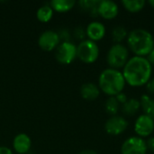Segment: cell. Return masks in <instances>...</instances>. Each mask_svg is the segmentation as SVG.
<instances>
[{
    "instance_id": "6da1fadb",
    "label": "cell",
    "mask_w": 154,
    "mask_h": 154,
    "mask_svg": "<svg viewBox=\"0 0 154 154\" xmlns=\"http://www.w3.org/2000/svg\"><path fill=\"white\" fill-rule=\"evenodd\" d=\"M123 75L125 82L132 87H141L151 79L152 65L147 58L134 56L128 60L123 68Z\"/></svg>"
},
{
    "instance_id": "7a4b0ae2",
    "label": "cell",
    "mask_w": 154,
    "mask_h": 154,
    "mask_svg": "<svg viewBox=\"0 0 154 154\" xmlns=\"http://www.w3.org/2000/svg\"><path fill=\"white\" fill-rule=\"evenodd\" d=\"M127 44L135 56L144 57L154 48L153 36L147 30L137 28L128 33Z\"/></svg>"
},
{
    "instance_id": "3957f363",
    "label": "cell",
    "mask_w": 154,
    "mask_h": 154,
    "mask_svg": "<svg viewBox=\"0 0 154 154\" xmlns=\"http://www.w3.org/2000/svg\"><path fill=\"white\" fill-rule=\"evenodd\" d=\"M125 83L123 73L118 69L112 68L104 69L98 79V86L100 89L110 97H116L123 92Z\"/></svg>"
},
{
    "instance_id": "277c9868",
    "label": "cell",
    "mask_w": 154,
    "mask_h": 154,
    "mask_svg": "<svg viewBox=\"0 0 154 154\" xmlns=\"http://www.w3.org/2000/svg\"><path fill=\"white\" fill-rule=\"evenodd\" d=\"M106 59L108 65L112 69L124 68L129 60L128 49L121 43H116L109 49Z\"/></svg>"
},
{
    "instance_id": "5b68a950",
    "label": "cell",
    "mask_w": 154,
    "mask_h": 154,
    "mask_svg": "<svg viewBox=\"0 0 154 154\" xmlns=\"http://www.w3.org/2000/svg\"><path fill=\"white\" fill-rule=\"evenodd\" d=\"M99 56L97 44L91 40L82 41L77 47V57L85 63L95 62Z\"/></svg>"
},
{
    "instance_id": "8992f818",
    "label": "cell",
    "mask_w": 154,
    "mask_h": 154,
    "mask_svg": "<svg viewBox=\"0 0 154 154\" xmlns=\"http://www.w3.org/2000/svg\"><path fill=\"white\" fill-rule=\"evenodd\" d=\"M146 142L139 136H132L127 138L122 144L121 154H146Z\"/></svg>"
},
{
    "instance_id": "52a82bcc",
    "label": "cell",
    "mask_w": 154,
    "mask_h": 154,
    "mask_svg": "<svg viewBox=\"0 0 154 154\" xmlns=\"http://www.w3.org/2000/svg\"><path fill=\"white\" fill-rule=\"evenodd\" d=\"M56 59L62 64L71 63L77 57V47L69 42L60 43L56 50Z\"/></svg>"
},
{
    "instance_id": "ba28073f",
    "label": "cell",
    "mask_w": 154,
    "mask_h": 154,
    "mask_svg": "<svg viewBox=\"0 0 154 154\" xmlns=\"http://www.w3.org/2000/svg\"><path fill=\"white\" fill-rule=\"evenodd\" d=\"M153 130L154 119L144 114L138 116L134 123V131L139 137H148L152 134Z\"/></svg>"
},
{
    "instance_id": "9c48e42d",
    "label": "cell",
    "mask_w": 154,
    "mask_h": 154,
    "mask_svg": "<svg viewBox=\"0 0 154 154\" xmlns=\"http://www.w3.org/2000/svg\"><path fill=\"white\" fill-rule=\"evenodd\" d=\"M128 127V122L123 116H111L105 125V130L108 134L119 135L123 134Z\"/></svg>"
},
{
    "instance_id": "30bf717a",
    "label": "cell",
    "mask_w": 154,
    "mask_h": 154,
    "mask_svg": "<svg viewBox=\"0 0 154 154\" xmlns=\"http://www.w3.org/2000/svg\"><path fill=\"white\" fill-rule=\"evenodd\" d=\"M60 42L59 34L54 31H45L39 37V46L46 51H52L58 46Z\"/></svg>"
},
{
    "instance_id": "8fae6325",
    "label": "cell",
    "mask_w": 154,
    "mask_h": 154,
    "mask_svg": "<svg viewBox=\"0 0 154 154\" xmlns=\"http://www.w3.org/2000/svg\"><path fill=\"white\" fill-rule=\"evenodd\" d=\"M97 12L105 19H113L117 16L119 7L117 4L111 0L99 1L97 5Z\"/></svg>"
},
{
    "instance_id": "7c38bea8",
    "label": "cell",
    "mask_w": 154,
    "mask_h": 154,
    "mask_svg": "<svg viewBox=\"0 0 154 154\" xmlns=\"http://www.w3.org/2000/svg\"><path fill=\"white\" fill-rule=\"evenodd\" d=\"M86 32L89 40L99 41L106 34V26L100 22H92L88 25Z\"/></svg>"
},
{
    "instance_id": "4fadbf2b",
    "label": "cell",
    "mask_w": 154,
    "mask_h": 154,
    "mask_svg": "<svg viewBox=\"0 0 154 154\" xmlns=\"http://www.w3.org/2000/svg\"><path fill=\"white\" fill-rule=\"evenodd\" d=\"M31 139L30 137L25 134H17L13 142L14 149L16 152L20 154H24L29 152L31 148Z\"/></svg>"
},
{
    "instance_id": "5bb4252c",
    "label": "cell",
    "mask_w": 154,
    "mask_h": 154,
    "mask_svg": "<svg viewBox=\"0 0 154 154\" xmlns=\"http://www.w3.org/2000/svg\"><path fill=\"white\" fill-rule=\"evenodd\" d=\"M80 94L84 99L95 100L99 97V88L94 83H85L80 88Z\"/></svg>"
},
{
    "instance_id": "9a60e30c",
    "label": "cell",
    "mask_w": 154,
    "mask_h": 154,
    "mask_svg": "<svg viewBox=\"0 0 154 154\" xmlns=\"http://www.w3.org/2000/svg\"><path fill=\"white\" fill-rule=\"evenodd\" d=\"M141 107L144 112V115L154 119V99L149 95L144 94L141 97L140 99Z\"/></svg>"
},
{
    "instance_id": "2e32d148",
    "label": "cell",
    "mask_w": 154,
    "mask_h": 154,
    "mask_svg": "<svg viewBox=\"0 0 154 154\" xmlns=\"http://www.w3.org/2000/svg\"><path fill=\"white\" fill-rule=\"evenodd\" d=\"M140 108H141L140 100L136 98H128L127 101L125 104H123V106H122L123 113L129 116L135 115L139 111Z\"/></svg>"
},
{
    "instance_id": "e0dca14e",
    "label": "cell",
    "mask_w": 154,
    "mask_h": 154,
    "mask_svg": "<svg viewBox=\"0 0 154 154\" xmlns=\"http://www.w3.org/2000/svg\"><path fill=\"white\" fill-rule=\"evenodd\" d=\"M74 5V0H53L51 2V7L57 12H67Z\"/></svg>"
},
{
    "instance_id": "ac0fdd59",
    "label": "cell",
    "mask_w": 154,
    "mask_h": 154,
    "mask_svg": "<svg viewBox=\"0 0 154 154\" xmlns=\"http://www.w3.org/2000/svg\"><path fill=\"white\" fill-rule=\"evenodd\" d=\"M145 4L146 2L144 0H123L122 1V5H124V7L132 13H137L141 11L144 7Z\"/></svg>"
},
{
    "instance_id": "d6986e66",
    "label": "cell",
    "mask_w": 154,
    "mask_h": 154,
    "mask_svg": "<svg viewBox=\"0 0 154 154\" xmlns=\"http://www.w3.org/2000/svg\"><path fill=\"white\" fill-rule=\"evenodd\" d=\"M52 14H53V10L51 7V5H42L38 9L36 15L39 21L42 23H46L51 19Z\"/></svg>"
},
{
    "instance_id": "ffe728a7",
    "label": "cell",
    "mask_w": 154,
    "mask_h": 154,
    "mask_svg": "<svg viewBox=\"0 0 154 154\" xmlns=\"http://www.w3.org/2000/svg\"><path fill=\"white\" fill-rule=\"evenodd\" d=\"M127 36H128V32H127L125 27H124L122 25L116 26L112 31V38L116 43H120Z\"/></svg>"
},
{
    "instance_id": "44dd1931",
    "label": "cell",
    "mask_w": 154,
    "mask_h": 154,
    "mask_svg": "<svg viewBox=\"0 0 154 154\" xmlns=\"http://www.w3.org/2000/svg\"><path fill=\"white\" fill-rule=\"evenodd\" d=\"M119 106H120V104L116 100V97H110L105 104V108H106V111L109 115L114 116L117 114V112L119 110Z\"/></svg>"
},
{
    "instance_id": "7402d4cb",
    "label": "cell",
    "mask_w": 154,
    "mask_h": 154,
    "mask_svg": "<svg viewBox=\"0 0 154 154\" xmlns=\"http://www.w3.org/2000/svg\"><path fill=\"white\" fill-rule=\"evenodd\" d=\"M116 100L118 101V103L119 104H125L126 101H127V99H128V97H127V96L125 94V93H123V92H121V93H119L118 95H116Z\"/></svg>"
},
{
    "instance_id": "603a6c76",
    "label": "cell",
    "mask_w": 154,
    "mask_h": 154,
    "mask_svg": "<svg viewBox=\"0 0 154 154\" xmlns=\"http://www.w3.org/2000/svg\"><path fill=\"white\" fill-rule=\"evenodd\" d=\"M145 86H146V89L148 90L149 93L154 94V79H151Z\"/></svg>"
},
{
    "instance_id": "cb8c5ba5",
    "label": "cell",
    "mask_w": 154,
    "mask_h": 154,
    "mask_svg": "<svg viewBox=\"0 0 154 154\" xmlns=\"http://www.w3.org/2000/svg\"><path fill=\"white\" fill-rule=\"evenodd\" d=\"M146 144H147V148L154 152V136L149 138V140L146 142Z\"/></svg>"
},
{
    "instance_id": "d4e9b609",
    "label": "cell",
    "mask_w": 154,
    "mask_h": 154,
    "mask_svg": "<svg viewBox=\"0 0 154 154\" xmlns=\"http://www.w3.org/2000/svg\"><path fill=\"white\" fill-rule=\"evenodd\" d=\"M0 154H13L12 151L7 147H0Z\"/></svg>"
},
{
    "instance_id": "484cf974",
    "label": "cell",
    "mask_w": 154,
    "mask_h": 154,
    "mask_svg": "<svg viewBox=\"0 0 154 154\" xmlns=\"http://www.w3.org/2000/svg\"><path fill=\"white\" fill-rule=\"evenodd\" d=\"M147 60H149V62L152 65H154V48L152 49V51L148 54V58H147Z\"/></svg>"
},
{
    "instance_id": "4316f807",
    "label": "cell",
    "mask_w": 154,
    "mask_h": 154,
    "mask_svg": "<svg viewBox=\"0 0 154 154\" xmlns=\"http://www.w3.org/2000/svg\"><path fill=\"white\" fill-rule=\"evenodd\" d=\"M79 154H97L95 151L93 150H85V151H82L81 152H79Z\"/></svg>"
},
{
    "instance_id": "83f0119b",
    "label": "cell",
    "mask_w": 154,
    "mask_h": 154,
    "mask_svg": "<svg viewBox=\"0 0 154 154\" xmlns=\"http://www.w3.org/2000/svg\"><path fill=\"white\" fill-rule=\"evenodd\" d=\"M149 4L154 8V0H150V1H149Z\"/></svg>"
}]
</instances>
